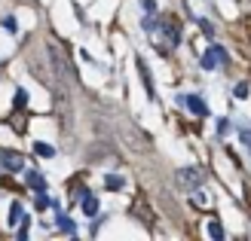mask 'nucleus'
I'll return each mask as SVG.
<instances>
[{
    "mask_svg": "<svg viewBox=\"0 0 251 241\" xmlns=\"http://www.w3.org/2000/svg\"><path fill=\"white\" fill-rule=\"evenodd\" d=\"M46 49H49V61H52L55 80L68 83V86H74V83H77V73H74V61H71V55H68V49L61 46L58 40H52Z\"/></svg>",
    "mask_w": 251,
    "mask_h": 241,
    "instance_id": "f257e3e1",
    "label": "nucleus"
},
{
    "mask_svg": "<svg viewBox=\"0 0 251 241\" xmlns=\"http://www.w3.org/2000/svg\"><path fill=\"white\" fill-rule=\"evenodd\" d=\"M120 134L126 137V141H129V147H132V150H138V153H147V150H150L147 134H144V131H138L132 122H123V125H120Z\"/></svg>",
    "mask_w": 251,
    "mask_h": 241,
    "instance_id": "f03ea898",
    "label": "nucleus"
},
{
    "mask_svg": "<svg viewBox=\"0 0 251 241\" xmlns=\"http://www.w3.org/2000/svg\"><path fill=\"white\" fill-rule=\"evenodd\" d=\"M178 183L187 186V189H199L205 183V171L202 168H181L178 171Z\"/></svg>",
    "mask_w": 251,
    "mask_h": 241,
    "instance_id": "7ed1b4c3",
    "label": "nucleus"
},
{
    "mask_svg": "<svg viewBox=\"0 0 251 241\" xmlns=\"http://www.w3.org/2000/svg\"><path fill=\"white\" fill-rule=\"evenodd\" d=\"M218 65H227V49H221V46H208V49H205V55H202V67H205V70H215Z\"/></svg>",
    "mask_w": 251,
    "mask_h": 241,
    "instance_id": "20e7f679",
    "label": "nucleus"
},
{
    "mask_svg": "<svg viewBox=\"0 0 251 241\" xmlns=\"http://www.w3.org/2000/svg\"><path fill=\"white\" fill-rule=\"evenodd\" d=\"M132 214L138 220H141L144 226H153V211L147 208V201H144V196H138L135 201H132Z\"/></svg>",
    "mask_w": 251,
    "mask_h": 241,
    "instance_id": "39448f33",
    "label": "nucleus"
},
{
    "mask_svg": "<svg viewBox=\"0 0 251 241\" xmlns=\"http://www.w3.org/2000/svg\"><path fill=\"white\" fill-rule=\"evenodd\" d=\"M0 162H3V168H6L9 174H19V171L25 168V159H22L19 153H12V150H6V153L0 156Z\"/></svg>",
    "mask_w": 251,
    "mask_h": 241,
    "instance_id": "423d86ee",
    "label": "nucleus"
},
{
    "mask_svg": "<svg viewBox=\"0 0 251 241\" xmlns=\"http://www.w3.org/2000/svg\"><path fill=\"white\" fill-rule=\"evenodd\" d=\"M159 28L169 34V43H178V40H181V24L175 22L172 16H166V19H162V22H159Z\"/></svg>",
    "mask_w": 251,
    "mask_h": 241,
    "instance_id": "0eeeda50",
    "label": "nucleus"
},
{
    "mask_svg": "<svg viewBox=\"0 0 251 241\" xmlns=\"http://www.w3.org/2000/svg\"><path fill=\"white\" fill-rule=\"evenodd\" d=\"M184 104L190 107V113H196V116H208V107H205V101H202V98L187 95V98H184Z\"/></svg>",
    "mask_w": 251,
    "mask_h": 241,
    "instance_id": "6e6552de",
    "label": "nucleus"
},
{
    "mask_svg": "<svg viewBox=\"0 0 251 241\" xmlns=\"http://www.w3.org/2000/svg\"><path fill=\"white\" fill-rule=\"evenodd\" d=\"M83 214H86V217H95V214H98V198L89 196V193L83 196Z\"/></svg>",
    "mask_w": 251,
    "mask_h": 241,
    "instance_id": "1a4fd4ad",
    "label": "nucleus"
},
{
    "mask_svg": "<svg viewBox=\"0 0 251 241\" xmlns=\"http://www.w3.org/2000/svg\"><path fill=\"white\" fill-rule=\"evenodd\" d=\"M22 220H25V211H22L19 201H12V208H9V223L16 226V223H22Z\"/></svg>",
    "mask_w": 251,
    "mask_h": 241,
    "instance_id": "9d476101",
    "label": "nucleus"
},
{
    "mask_svg": "<svg viewBox=\"0 0 251 241\" xmlns=\"http://www.w3.org/2000/svg\"><path fill=\"white\" fill-rule=\"evenodd\" d=\"M34 150H37V156H43V159H49V156H55V150L49 147V144H43V141H37V144H34Z\"/></svg>",
    "mask_w": 251,
    "mask_h": 241,
    "instance_id": "9b49d317",
    "label": "nucleus"
},
{
    "mask_svg": "<svg viewBox=\"0 0 251 241\" xmlns=\"http://www.w3.org/2000/svg\"><path fill=\"white\" fill-rule=\"evenodd\" d=\"M28 186H34V189H46V183H43V177L37 174V171H28Z\"/></svg>",
    "mask_w": 251,
    "mask_h": 241,
    "instance_id": "f8f14e48",
    "label": "nucleus"
},
{
    "mask_svg": "<svg viewBox=\"0 0 251 241\" xmlns=\"http://www.w3.org/2000/svg\"><path fill=\"white\" fill-rule=\"evenodd\" d=\"M104 186H107V189H120V186H123V177L107 174V177H104Z\"/></svg>",
    "mask_w": 251,
    "mask_h": 241,
    "instance_id": "ddd939ff",
    "label": "nucleus"
},
{
    "mask_svg": "<svg viewBox=\"0 0 251 241\" xmlns=\"http://www.w3.org/2000/svg\"><path fill=\"white\" fill-rule=\"evenodd\" d=\"M208 235H211V238H218V241L224 238V229H221V223H218V220H211V223H208Z\"/></svg>",
    "mask_w": 251,
    "mask_h": 241,
    "instance_id": "4468645a",
    "label": "nucleus"
},
{
    "mask_svg": "<svg viewBox=\"0 0 251 241\" xmlns=\"http://www.w3.org/2000/svg\"><path fill=\"white\" fill-rule=\"evenodd\" d=\"M52 201H49V196H46V189H37V208H49Z\"/></svg>",
    "mask_w": 251,
    "mask_h": 241,
    "instance_id": "2eb2a0df",
    "label": "nucleus"
},
{
    "mask_svg": "<svg viewBox=\"0 0 251 241\" xmlns=\"http://www.w3.org/2000/svg\"><path fill=\"white\" fill-rule=\"evenodd\" d=\"M58 229H61V232H74V220H68V217H58Z\"/></svg>",
    "mask_w": 251,
    "mask_h": 241,
    "instance_id": "dca6fc26",
    "label": "nucleus"
},
{
    "mask_svg": "<svg viewBox=\"0 0 251 241\" xmlns=\"http://www.w3.org/2000/svg\"><path fill=\"white\" fill-rule=\"evenodd\" d=\"M3 28H6L9 34H16V19H12V16H6V19H3Z\"/></svg>",
    "mask_w": 251,
    "mask_h": 241,
    "instance_id": "f3484780",
    "label": "nucleus"
},
{
    "mask_svg": "<svg viewBox=\"0 0 251 241\" xmlns=\"http://www.w3.org/2000/svg\"><path fill=\"white\" fill-rule=\"evenodd\" d=\"M25 101H28V95H25V92H22V88H19V92H16V107H19V110L25 107Z\"/></svg>",
    "mask_w": 251,
    "mask_h": 241,
    "instance_id": "a211bd4d",
    "label": "nucleus"
},
{
    "mask_svg": "<svg viewBox=\"0 0 251 241\" xmlns=\"http://www.w3.org/2000/svg\"><path fill=\"white\" fill-rule=\"evenodd\" d=\"M236 98H248V86H245V83L236 86Z\"/></svg>",
    "mask_w": 251,
    "mask_h": 241,
    "instance_id": "6ab92c4d",
    "label": "nucleus"
},
{
    "mask_svg": "<svg viewBox=\"0 0 251 241\" xmlns=\"http://www.w3.org/2000/svg\"><path fill=\"white\" fill-rule=\"evenodd\" d=\"M242 141H245V144L251 147V131H242Z\"/></svg>",
    "mask_w": 251,
    "mask_h": 241,
    "instance_id": "aec40b11",
    "label": "nucleus"
},
{
    "mask_svg": "<svg viewBox=\"0 0 251 241\" xmlns=\"http://www.w3.org/2000/svg\"><path fill=\"white\" fill-rule=\"evenodd\" d=\"M19 3H34V0H19Z\"/></svg>",
    "mask_w": 251,
    "mask_h": 241,
    "instance_id": "412c9836",
    "label": "nucleus"
}]
</instances>
